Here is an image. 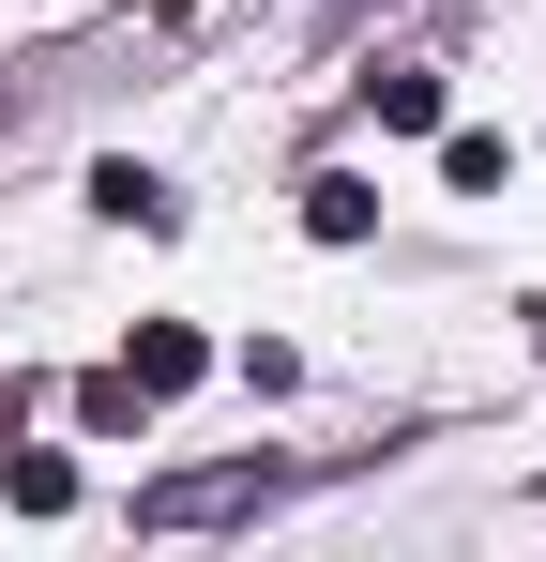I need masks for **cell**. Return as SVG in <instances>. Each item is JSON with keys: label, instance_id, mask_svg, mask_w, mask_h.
<instances>
[{"label": "cell", "instance_id": "cell-1", "mask_svg": "<svg viewBox=\"0 0 546 562\" xmlns=\"http://www.w3.org/2000/svg\"><path fill=\"white\" fill-rule=\"evenodd\" d=\"M273 502V471L259 457H228V471H168V486H137V517L152 532H213V517H259Z\"/></svg>", "mask_w": 546, "mask_h": 562}, {"label": "cell", "instance_id": "cell-2", "mask_svg": "<svg viewBox=\"0 0 546 562\" xmlns=\"http://www.w3.org/2000/svg\"><path fill=\"white\" fill-rule=\"evenodd\" d=\"M122 380H137L152 411H168V395H197V380H213V335H197V319H137V350H122Z\"/></svg>", "mask_w": 546, "mask_h": 562}, {"label": "cell", "instance_id": "cell-3", "mask_svg": "<svg viewBox=\"0 0 546 562\" xmlns=\"http://www.w3.org/2000/svg\"><path fill=\"white\" fill-rule=\"evenodd\" d=\"M0 502H15V517H61V502H77V457H61V441H0Z\"/></svg>", "mask_w": 546, "mask_h": 562}, {"label": "cell", "instance_id": "cell-4", "mask_svg": "<svg viewBox=\"0 0 546 562\" xmlns=\"http://www.w3.org/2000/svg\"><path fill=\"white\" fill-rule=\"evenodd\" d=\"M304 228H319V244H364V228H379V183H364V168H319V183H304Z\"/></svg>", "mask_w": 546, "mask_h": 562}, {"label": "cell", "instance_id": "cell-5", "mask_svg": "<svg viewBox=\"0 0 546 562\" xmlns=\"http://www.w3.org/2000/svg\"><path fill=\"white\" fill-rule=\"evenodd\" d=\"M364 106H379L395 137H425V122H441V61H379V77H364Z\"/></svg>", "mask_w": 546, "mask_h": 562}, {"label": "cell", "instance_id": "cell-6", "mask_svg": "<svg viewBox=\"0 0 546 562\" xmlns=\"http://www.w3.org/2000/svg\"><path fill=\"white\" fill-rule=\"evenodd\" d=\"M441 183H455V198H501V183H516V137L455 122V137H441Z\"/></svg>", "mask_w": 546, "mask_h": 562}, {"label": "cell", "instance_id": "cell-7", "mask_svg": "<svg viewBox=\"0 0 546 562\" xmlns=\"http://www.w3.org/2000/svg\"><path fill=\"white\" fill-rule=\"evenodd\" d=\"M91 213H122V228H182V198L152 183L137 153H122V168H91Z\"/></svg>", "mask_w": 546, "mask_h": 562}, {"label": "cell", "instance_id": "cell-8", "mask_svg": "<svg viewBox=\"0 0 546 562\" xmlns=\"http://www.w3.org/2000/svg\"><path fill=\"white\" fill-rule=\"evenodd\" d=\"M77 426H106V441H122V426H152V395L106 366V380H77Z\"/></svg>", "mask_w": 546, "mask_h": 562}, {"label": "cell", "instance_id": "cell-9", "mask_svg": "<svg viewBox=\"0 0 546 562\" xmlns=\"http://www.w3.org/2000/svg\"><path fill=\"white\" fill-rule=\"evenodd\" d=\"M516 319H532V350H546V304H516Z\"/></svg>", "mask_w": 546, "mask_h": 562}]
</instances>
